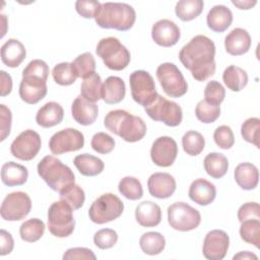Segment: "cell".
<instances>
[{
    "mask_svg": "<svg viewBox=\"0 0 260 260\" xmlns=\"http://www.w3.org/2000/svg\"><path fill=\"white\" fill-rule=\"evenodd\" d=\"M215 45L203 35L193 37L179 52V59L193 78L204 81L215 73Z\"/></svg>",
    "mask_w": 260,
    "mask_h": 260,
    "instance_id": "6da1fadb",
    "label": "cell"
},
{
    "mask_svg": "<svg viewBox=\"0 0 260 260\" xmlns=\"http://www.w3.org/2000/svg\"><path fill=\"white\" fill-rule=\"evenodd\" d=\"M105 127L127 142H137L146 134V124L125 110L110 111L104 119Z\"/></svg>",
    "mask_w": 260,
    "mask_h": 260,
    "instance_id": "7a4b0ae2",
    "label": "cell"
},
{
    "mask_svg": "<svg viewBox=\"0 0 260 260\" xmlns=\"http://www.w3.org/2000/svg\"><path fill=\"white\" fill-rule=\"evenodd\" d=\"M94 20L102 28L126 31L134 25L136 12L134 8L127 3L105 2L102 3Z\"/></svg>",
    "mask_w": 260,
    "mask_h": 260,
    "instance_id": "3957f363",
    "label": "cell"
},
{
    "mask_svg": "<svg viewBox=\"0 0 260 260\" xmlns=\"http://www.w3.org/2000/svg\"><path fill=\"white\" fill-rule=\"evenodd\" d=\"M39 176L56 192L74 184L75 177L71 169L54 155H46L37 166Z\"/></svg>",
    "mask_w": 260,
    "mask_h": 260,
    "instance_id": "277c9868",
    "label": "cell"
},
{
    "mask_svg": "<svg viewBox=\"0 0 260 260\" xmlns=\"http://www.w3.org/2000/svg\"><path fill=\"white\" fill-rule=\"evenodd\" d=\"M95 53L103 60L106 67L115 71L125 69L131 60V55L128 49L114 37L100 40L96 45Z\"/></svg>",
    "mask_w": 260,
    "mask_h": 260,
    "instance_id": "5b68a950",
    "label": "cell"
},
{
    "mask_svg": "<svg viewBox=\"0 0 260 260\" xmlns=\"http://www.w3.org/2000/svg\"><path fill=\"white\" fill-rule=\"evenodd\" d=\"M75 226L73 209L64 201L53 202L48 209V229L57 238L69 237Z\"/></svg>",
    "mask_w": 260,
    "mask_h": 260,
    "instance_id": "8992f818",
    "label": "cell"
},
{
    "mask_svg": "<svg viewBox=\"0 0 260 260\" xmlns=\"http://www.w3.org/2000/svg\"><path fill=\"white\" fill-rule=\"evenodd\" d=\"M124 203L113 193H105L98 197L88 209L89 219L98 224H104L120 217Z\"/></svg>",
    "mask_w": 260,
    "mask_h": 260,
    "instance_id": "52a82bcc",
    "label": "cell"
},
{
    "mask_svg": "<svg viewBox=\"0 0 260 260\" xmlns=\"http://www.w3.org/2000/svg\"><path fill=\"white\" fill-rule=\"evenodd\" d=\"M146 114L154 121H159L170 127L179 126L183 119V112L181 107L173 102L169 101L160 94L156 96L144 107Z\"/></svg>",
    "mask_w": 260,
    "mask_h": 260,
    "instance_id": "ba28073f",
    "label": "cell"
},
{
    "mask_svg": "<svg viewBox=\"0 0 260 260\" xmlns=\"http://www.w3.org/2000/svg\"><path fill=\"white\" fill-rule=\"evenodd\" d=\"M156 78L165 93L171 98H181L188 90V84L180 69L171 62L161 63L156 68Z\"/></svg>",
    "mask_w": 260,
    "mask_h": 260,
    "instance_id": "9c48e42d",
    "label": "cell"
},
{
    "mask_svg": "<svg viewBox=\"0 0 260 260\" xmlns=\"http://www.w3.org/2000/svg\"><path fill=\"white\" fill-rule=\"evenodd\" d=\"M168 221L176 231L189 232L200 224L201 215L191 205L185 202H175L168 207Z\"/></svg>",
    "mask_w": 260,
    "mask_h": 260,
    "instance_id": "30bf717a",
    "label": "cell"
},
{
    "mask_svg": "<svg viewBox=\"0 0 260 260\" xmlns=\"http://www.w3.org/2000/svg\"><path fill=\"white\" fill-rule=\"evenodd\" d=\"M132 99L142 107H146L157 94L153 77L145 70H135L129 76Z\"/></svg>",
    "mask_w": 260,
    "mask_h": 260,
    "instance_id": "8fae6325",
    "label": "cell"
},
{
    "mask_svg": "<svg viewBox=\"0 0 260 260\" xmlns=\"http://www.w3.org/2000/svg\"><path fill=\"white\" fill-rule=\"evenodd\" d=\"M31 209V200L29 196L21 191H15L7 194L2 201L0 214L7 221H17L28 215Z\"/></svg>",
    "mask_w": 260,
    "mask_h": 260,
    "instance_id": "7c38bea8",
    "label": "cell"
},
{
    "mask_svg": "<svg viewBox=\"0 0 260 260\" xmlns=\"http://www.w3.org/2000/svg\"><path fill=\"white\" fill-rule=\"evenodd\" d=\"M42 146L41 136L31 129L22 131L11 143V154L20 160H31L37 156Z\"/></svg>",
    "mask_w": 260,
    "mask_h": 260,
    "instance_id": "4fadbf2b",
    "label": "cell"
},
{
    "mask_svg": "<svg viewBox=\"0 0 260 260\" xmlns=\"http://www.w3.org/2000/svg\"><path fill=\"white\" fill-rule=\"evenodd\" d=\"M84 146L83 134L75 128H65L53 134L49 140V148L53 154L76 151Z\"/></svg>",
    "mask_w": 260,
    "mask_h": 260,
    "instance_id": "5bb4252c",
    "label": "cell"
},
{
    "mask_svg": "<svg viewBox=\"0 0 260 260\" xmlns=\"http://www.w3.org/2000/svg\"><path fill=\"white\" fill-rule=\"evenodd\" d=\"M178 145L170 136L156 138L150 148V157L154 165L162 168L171 167L177 157Z\"/></svg>",
    "mask_w": 260,
    "mask_h": 260,
    "instance_id": "9a60e30c",
    "label": "cell"
},
{
    "mask_svg": "<svg viewBox=\"0 0 260 260\" xmlns=\"http://www.w3.org/2000/svg\"><path fill=\"white\" fill-rule=\"evenodd\" d=\"M230 246V238L224 231L212 230L203 241L202 253L208 260H221L225 257Z\"/></svg>",
    "mask_w": 260,
    "mask_h": 260,
    "instance_id": "2e32d148",
    "label": "cell"
},
{
    "mask_svg": "<svg viewBox=\"0 0 260 260\" xmlns=\"http://www.w3.org/2000/svg\"><path fill=\"white\" fill-rule=\"evenodd\" d=\"M18 92L24 103L28 105L38 104L48 92L47 81L37 76L24 75L20 81Z\"/></svg>",
    "mask_w": 260,
    "mask_h": 260,
    "instance_id": "e0dca14e",
    "label": "cell"
},
{
    "mask_svg": "<svg viewBox=\"0 0 260 260\" xmlns=\"http://www.w3.org/2000/svg\"><path fill=\"white\" fill-rule=\"evenodd\" d=\"M180 37V27L170 19H159L151 27V38L160 47L169 48L176 45Z\"/></svg>",
    "mask_w": 260,
    "mask_h": 260,
    "instance_id": "ac0fdd59",
    "label": "cell"
},
{
    "mask_svg": "<svg viewBox=\"0 0 260 260\" xmlns=\"http://www.w3.org/2000/svg\"><path fill=\"white\" fill-rule=\"evenodd\" d=\"M147 187L151 196L158 199H167L175 193L177 184L171 174L158 172L149 176Z\"/></svg>",
    "mask_w": 260,
    "mask_h": 260,
    "instance_id": "d6986e66",
    "label": "cell"
},
{
    "mask_svg": "<svg viewBox=\"0 0 260 260\" xmlns=\"http://www.w3.org/2000/svg\"><path fill=\"white\" fill-rule=\"evenodd\" d=\"M251 44L252 41L249 32L242 27L234 28L224 38L225 51L232 56L246 54L250 50Z\"/></svg>",
    "mask_w": 260,
    "mask_h": 260,
    "instance_id": "ffe728a7",
    "label": "cell"
},
{
    "mask_svg": "<svg viewBox=\"0 0 260 260\" xmlns=\"http://www.w3.org/2000/svg\"><path fill=\"white\" fill-rule=\"evenodd\" d=\"M71 115L78 124L88 126L96 120L99 115V107L95 103L88 102L81 95H78L72 103Z\"/></svg>",
    "mask_w": 260,
    "mask_h": 260,
    "instance_id": "44dd1931",
    "label": "cell"
},
{
    "mask_svg": "<svg viewBox=\"0 0 260 260\" xmlns=\"http://www.w3.org/2000/svg\"><path fill=\"white\" fill-rule=\"evenodd\" d=\"M188 195L193 202L201 206H206L214 201L216 188L211 182L200 178L191 183Z\"/></svg>",
    "mask_w": 260,
    "mask_h": 260,
    "instance_id": "7402d4cb",
    "label": "cell"
},
{
    "mask_svg": "<svg viewBox=\"0 0 260 260\" xmlns=\"http://www.w3.org/2000/svg\"><path fill=\"white\" fill-rule=\"evenodd\" d=\"M25 56L26 50L23 44L16 39H9L1 47V60L7 67H18Z\"/></svg>",
    "mask_w": 260,
    "mask_h": 260,
    "instance_id": "603a6c76",
    "label": "cell"
},
{
    "mask_svg": "<svg viewBox=\"0 0 260 260\" xmlns=\"http://www.w3.org/2000/svg\"><path fill=\"white\" fill-rule=\"evenodd\" d=\"M64 117L62 106L56 102H48L39 109L36 115V122L43 128H50L60 124Z\"/></svg>",
    "mask_w": 260,
    "mask_h": 260,
    "instance_id": "cb8c5ba5",
    "label": "cell"
},
{
    "mask_svg": "<svg viewBox=\"0 0 260 260\" xmlns=\"http://www.w3.org/2000/svg\"><path fill=\"white\" fill-rule=\"evenodd\" d=\"M135 219L141 226H156L161 220V209L152 201H143L135 208Z\"/></svg>",
    "mask_w": 260,
    "mask_h": 260,
    "instance_id": "d4e9b609",
    "label": "cell"
},
{
    "mask_svg": "<svg viewBox=\"0 0 260 260\" xmlns=\"http://www.w3.org/2000/svg\"><path fill=\"white\" fill-rule=\"evenodd\" d=\"M233 22V12L224 5H215L207 13V26L215 31L222 32L226 30Z\"/></svg>",
    "mask_w": 260,
    "mask_h": 260,
    "instance_id": "484cf974",
    "label": "cell"
},
{
    "mask_svg": "<svg viewBox=\"0 0 260 260\" xmlns=\"http://www.w3.org/2000/svg\"><path fill=\"white\" fill-rule=\"evenodd\" d=\"M126 94V85L119 76H109L103 83L102 99L106 104L114 105L122 102Z\"/></svg>",
    "mask_w": 260,
    "mask_h": 260,
    "instance_id": "4316f807",
    "label": "cell"
},
{
    "mask_svg": "<svg viewBox=\"0 0 260 260\" xmlns=\"http://www.w3.org/2000/svg\"><path fill=\"white\" fill-rule=\"evenodd\" d=\"M236 183L244 190H253L259 182V171L251 162H242L238 165L234 172Z\"/></svg>",
    "mask_w": 260,
    "mask_h": 260,
    "instance_id": "83f0119b",
    "label": "cell"
},
{
    "mask_svg": "<svg viewBox=\"0 0 260 260\" xmlns=\"http://www.w3.org/2000/svg\"><path fill=\"white\" fill-rule=\"evenodd\" d=\"M28 178L27 169L14 161H7L1 168L2 183L8 187L21 186Z\"/></svg>",
    "mask_w": 260,
    "mask_h": 260,
    "instance_id": "f1b7e54d",
    "label": "cell"
},
{
    "mask_svg": "<svg viewBox=\"0 0 260 260\" xmlns=\"http://www.w3.org/2000/svg\"><path fill=\"white\" fill-rule=\"evenodd\" d=\"M73 164L78 172L85 177L98 176L105 169V164L101 158L88 153L76 155L73 159Z\"/></svg>",
    "mask_w": 260,
    "mask_h": 260,
    "instance_id": "f546056e",
    "label": "cell"
},
{
    "mask_svg": "<svg viewBox=\"0 0 260 260\" xmlns=\"http://www.w3.org/2000/svg\"><path fill=\"white\" fill-rule=\"evenodd\" d=\"M204 170L208 176L213 179L222 178L229 169V160L226 156L218 152L208 153L203 160Z\"/></svg>",
    "mask_w": 260,
    "mask_h": 260,
    "instance_id": "4dcf8cb0",
    "label": "cell"
},
{
    "mask_svg": "<svg viewBox=\"0 0 260 260\" xmlns=\"http://www.w3.org/2000/svg\"><path fill=\"white\" fill-rule=\"evenodd\" d=\"M222 80L225 86L232 91H240L248 83V74L241 67L230 65L222 73Z\"/></svg>",
    "mask_w": 260,
    "mask_h": 260,
    "instance_id": "1f68e13d",
    "label": "cell"
},
{
    "mask_svg": "<svg viewBox=\"0 0 260 260\" xmlns=\"http://www.w3.org/2000/svg\"><path fill=\"white\" fill-rule=\"evenodd\" d=\"M139 246L142 252L147 255H158L164 251L166 247V239L160 233L147 232L140 237Z\"/></svg>",
    "mask_w": 260,
    "mask_h": 260,
    "instance_id": "d6a6232c",
    "label": "cell"
},
{
    "mask_svg": "<svg viewBox=\"0 0 260 260\" xmlns=\"http://www.w3.org/2000/svg\"><path fill=\"white\" fill-rule=\"evenodd\" d=\"M102 78L96 72H94L83 79L80 86V95L88 102L96 103L102 99Z\"/></svg>",
    "mask_w": 260,
    "mask_h": 260,
    "instance_id": "836d02e7",
    "label": "cell"
},
{
    "mask_svg": "<svg viewBox=\"0 0 260 260\" xmlns=\"http://www.w3.org/2000/svg\"><path fill=\"white\" fill-rule=\"evenodd\" d=\"M203 7L202 0H180L176 4L175 12L182 21H190L201 14Z\"/></svg>",
    "mask_w": 260,
    "mask_h": 260,
    "instance_id": "e575fe53",
    "label": "cell"
},
{
    "mask_svg": "<svg viewBox=\"0 0 260 260\" xmlns=\"http://www.w3.org/2000/svg\"><path fill=\"white\" fill-rule=\"evenodd\" d=\"M45 223L39 218H30L21 223L19 228V235L21 240L28 243L39 241L45 233Z\"/></svg>",
    "mask_w": 260,
    "mask_h": 260,
    "instance_id": "d590c367",
    "label": "cell"
},
{
    "mask_svg": "<svg viewBox=\"0 0 260 260\" xmlns=\"http://www.w3.org/2000/svg\"><path fill=\"white\" fill-rule=\"evenodd\" d=\"M182 146L187 154L196 156L203 151L205 146V139L200 132L190 130L183 135Z\"/></svg>",
    "mask_w": 260,
    "mask_h": 260,
    "instance_id": "8d00e7d4",
    "label": "cell"
},
{
    "mask_svg": "<svg viewBox=\"0 0 260 260\" xmlns=\"http://www.w3.org/2000/svg\"><path fill=\"white\" fill-rule=\"evenodd\" d=\"M60 193V200L66 202L73 210L82 207L85 201V193L77 184H71L64 188Z\"/></svg>",
    "mask_w": 260,
    "mask_h": 260,
    "instance_id": "74e56055",
    "label": "cell"
},
{
    "mask_svg": "<svg viewBox=\"0 0 260 260\" xmlns=\"http://www.w3.org/2000/svg\"><path fill=\"white\" fill-rule=\"evenodd\" d=\"M71 65L77 75L82 79L90 76L95 72V60L91 53L85 52L78 55L72 62Z\"/></svg>",
    "mask_w": 260,
    "mask_h": 260,
    "instance_id": "f35d334b",
    "label": "cell"
},
{
    "mask_svg": "<svg viewBox=\"0 0 260 260\" xmlns=\"http://www.w3.org/2000/svg\"><path fill=\"white\" fill-rule=\"evenodd\" d=\"M119 192L129 200H138L143 196V189L140 181L135 177L127 176L118 184Z\"/></svg>",
    "mask_w": 260,
    "mask_h": 260,
    "instance_id": "ab89813d",
    "label": "cell"
},
{
    "mask_svg": "<svg viewBox=\"0 0 260 260\" xmlns=\"http://www.w3.org/2000/svg\"><path fill=\"white\" fill-rule=\"evenodd\" d=\"M241 239L259 249L260 245V220L248 219L241 222L240 226Z\"/></svg>",
    "mask_w": 260,
    "mask_h": 260,
    "instance_id": "60d3db41",
    "label": "cell"
},
{
    "mask_svg": "<svg viewBox=\"0 0 260 260\" xmlns=\"http://www.w3.org/2000/svg\"><path fill=\"white\" fill-rule=\"evenodd\" d=\"M52 76L57 84L63 86L73 84L77 78L71 63L69 62H62L55 65L52 69Z\"/></svg>",
    "mask_w": 260,
    "mask_h": 260,
    "instance_id": "b9f144b4",
    "label": "cell"
},
{
    "mask_svg": "<svg viewBox=\"0 0 260 260\" xmlns=\"http://www.w3.org/2000/svg\"><path fill=\"white\" fill-rule=\"evenodd\" d=\"M195 115L200 122L204 124H210L215 122L219 118L220 108L219 106L211 105L205 100H202L196 105Z\"/></svg>",
    "mask_w": 260,
    "mask_h": 260,
    "instance_id": "7bdbcfd3",
    "label": "cell"
},
{
    "mask_svg": "<svg viewBox=\"0 0 260 260\" xmlns=\"http://www.w3.org/2000/svg\"><path fill=\"white\" fill-rule=\"evenodd\" d=\"M260 119L256 117L248 118L241 126V135L245 141L254 144L259 148Z\"/></svg>",
    "mask_w": 260,
    "mask_h": 260,
    "instance_id": "ee69618b",
    "label": "cell"
},
{
    "mask_svg": "<svg viewBox=\"0 0 260 260\" xmlns=\"http://www.w3.org/2000/svg\"><path fill=\"white\" fill-rule=\"evenodd\" d=\"M90 145H91V148L98 153L107 154L114 149L115 140L111 135L105 132H98L92 136Z\"/></svg>",
    "mask_w": 260,
    "mask_h": 260,
    "instance_id": "f6af8a7d",
    "label": "cell"
},
{
    "mask_svg": "<svg viewBox=\"0 0 260 260\" xmlns=\"http://www.w3.org/2000/svg\"><path fill=\"white\" fill-rule=\"evenodd\" d=\"M204 98L207 103L219 106L225 98V89L216 80L208 81L204 89Z\"/></svg>",
    "mask_w": 260,
    "mask_h": 260,
    "instance_id": "bcb514c9",
    "label": "cell"
},
{
    "mask_svg": "<svg viewBox=\"0 0 260 260\" xmlns=\"http://www.w3.org/2000/svg\"><path fill=\"white\" fill-rule=\"evenodd\" d=\"M213 140L215 144L222 149H230L235 143V135L230 126H218L213 132Z\"/></svg>",
    "mask_w": 260,
    "mask_h": 260,
    "instance_id": "7dc6e473",
    "label": "cell"
},
{
    "mask_svg": "<svg viewBox=\"0 0 260 260\" xmlns=\"http://www.w3.org/2000/svg\"><path fill=\"white\" fill-rule=\"evenodd\" d=\"M118 241V234L112 229H102L93 236L94 245L102 250L110 249L116 245Z\"/></svg>",
    "mask_w": 260,
    "mask_h": 260,
    "instance_id": "c3c4849f",
    "label": "cell"
},
{
    "mask_svg": "<svg viewBox=\"0 0 260 260\" xmlns=\"http://www.w3.org/2000/svg\"><path fill=\"white\" fill-rule=\"evenodd\" d=\"M49 72H50L49 66L44 60L35 59V60H31L26 65V67L22 70V76H24V75L37 76V77H40L47 81Z\"/></svg>",
    "mask_w": 260,
    "mask_h": 260,
    "instance_id": "681fc988",
    "label": "cell"
},
{
    "mask_svg": "<svg viewBox=\"0 0 260 260\" xmlns=\"http://www.w3.org/2000/svg\"><path fill=\"white\" fill-rule=\"evenodd\" d=\"M101 6L102 3L94 0H77L75 2L77 13L84 18H94Z\"/></svg>",
    "mask_w": 260,
    "mask_h": 260,
    "instance_id": "f907efd6",
    "label": "cell"
},
{
    "mask_svg": "<svg viewBox=\"0 0 260 260\" xmlns=\"http://www.w3.org/2000/svg\"><path fill=\"white\" fill-rule=\"evenodd\" d=\"M238 219L240 222L248 219H260V207L257 202H247L238 209Z\"/></svg>",
    "mask_w": 260,
    "mask_h": 260,
    "instance_id": "816d5d0a",
    "label": "cell"
},
{
    "mask_svg": "<svg viewBox=\"0 0 260 260\" xmlns=\"http://www.w3.org/2000/svg\"><path fill=\"white\" fill-rule=\"evenodd\" d=\"M11 122H12V114L9 108H7L4 104L0 105V141L6 139L10 134L11 130Z\"/></svg>",
    "mask_w": 260,
    "mask_h": 260,
    "instance_id": "f5cc1de1",
    "label": "cell"
},
{
    "mask_svg": "<svg viewBox=\"0 0 260 260\" xmlns=\"http://www.w3.org/2000/svg\"><path fill=\"white\" fill-rule=\"evenodd\" d=\"M63 259L64 260H71V259H89V260L91 259V260H95L96 256L88 248L75 247V248L68 249L63 254Z\"/></svg>",
    "mask_w": 260,
    "mask_h": 260,
    "instance_id": "db71d44e",
    "label": "cell"
},
{
    "mask_svg": "<svg viewBox=\"0 0 260 260\" xmlns=\"http://www.w3.org/2000/svg\"><path fill=\"white\" fill-rule=\"evenodd\" d=\"M0 240H1L0 254L2 256L10 254L14 248V241L11 234L2 229L0 231Z\"/></svg>",
    "mask_w": 260,
    "mask_h": 260,
    "instance_id": "11a10c76",
    "label": "cell"
},
{
    "mask_svg": "<svg viewBox=\"0 0 260 260\" xmlns=\"http://www.w3.org/2000/svg\"><path fill=\"white\" fill-rule=\"evenodd\" d=\"M1 73V96L8 95L12 90V78L4 70L0 71Z\"/></svg>",
    "mask_w": 260,
    "mask_h": 260,
    "instance_id": "9f6ffc18",
    "label": "cell"
},
{
    "mask_svg": "<svg viewBox=\"0 0 260 260\" xmlns=\"http://www.w3.org/2000/svg\"><path fill=\"white\" fill-rule=\"evenodd\" d=\"M232 3L235 5V6H237L239 9H251L253 6H255L256 5V3H257V1H255V0H253V1H251V0H247V1H235V0H233L232 1Z\"/></svg>",
    "mask_w": 260,
    "mask_h": 260,
    "instance_id": "6f0895ef",
    "label": "cell"
},
{
    "mask_svg": "<svg viewBox=\"0 0 260 260\" xmlns=\"http://www.w3.org/2000/svg\"><path fill=\"white\" fill-rule=\"evenodd\" d=\"M233 259L234 260H236V259H244V260H249V259H255V260H257L258 259V257L255 255V254H253L252 252H250V251H242V252H240V253H238L237 255H235L234 257H233Z\"/></svg>",
    "mask_w": 260,
    "mask_h": 260,
    "instance_id": "680465c9",
    "label": "cell"
}]
</instances>
